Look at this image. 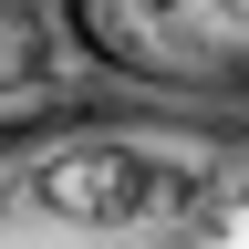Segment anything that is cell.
<instances>
[{
  "mask_svg": "<svg viewBox=\"0 0 249 249\" xmlns=\"http://www.w3.org/2000/svg\"><path fill=\"white\" fill-rule=\"evenodd\" d=\"M0 249H249V114L31 93L0 114Z\"/></svg>",
  "mask_w": 249,
  "mask_h": 249,
  "instance_id": "6da1fadb",
  "label": "cell"
},
{
  "mask_svg": "<svg viewBox=\"0 0 249 249\" xmlns=\"http://www.w3.org/2000/svg\"><path fill=\"white\" fill-rule=\"evenodd\" d=\"M52 21L114 93L249 114V0H62Z\"/></svg>",
  "mask_w": 249,
  "mask_h": 249,
  "instance_id": "7a4b0ae2",
  "label": "cell"
},
{
  "mask_svg": "<svg viewBox=\"0 0 249 249\" xmlns=\"http://www.w3.org/2000/svg\"><path fill=\"white\" fill-rule=\"evenodd\" d=\"M42 73H52V21L31 0H0V104L11 93H42Z\"/></svg>",
  "mask_w": 249,
  "mask_h": 249,
  "instance_id": "3957f363",
  "label": "cell"
}]
</instances>
